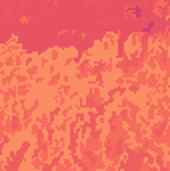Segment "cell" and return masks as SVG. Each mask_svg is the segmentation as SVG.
<instances>
[{"instance_id":"obj_2","label":"cell","mask_w":170,"mask_h":171,"mask_svg":"<svg viewBox=\"0 0 170 171\" xmlns=\"http://www.w3.org/2000/svg\"><path fill=\"white\" fill-rule=\"evenodd\" d=\"M152 30H154V22H150L148 26H144V28H142V32H144V34H150Z\"/></svg>"},{"instance_id":"obj_1","label":"cell","mask_w":170,"mask_h":171,"mask_svg":"<svg viewBox=\"0 0 170 171\" xmlns=\"http://www.w3.org/2000/svg\"><path fill=\"white\" fill-rule=\"evenodd\" d=\"M130 12L134 14V18H136V20H140L142 16H144V10H142L140 6H136V8H130Z\"/></svg>"}]
</instances>
